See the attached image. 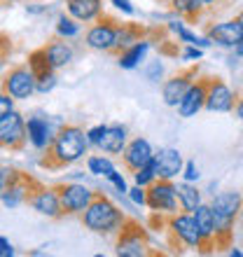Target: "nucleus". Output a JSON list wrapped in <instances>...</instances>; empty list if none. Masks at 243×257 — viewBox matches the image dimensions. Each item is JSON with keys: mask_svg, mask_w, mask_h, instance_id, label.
Instances as JSON below:
<instances>
[{"mask_svg": "<svg viewBox=\"0 0 243 257\" xmlns=\"http://www.w3.org/2000/svg\"><path fill=\"white\" fill-rule=\"evenodd\" d=\"M87 148L89 138L84 134V128L80 124H63L52 136V141L47 143L38 164L45 171H63L68 166H73L75 162H80L87 155Z\"/></svg>", "mask_w": 243, "mask_h": 257, "instance_id": "f257e3e1", "label": "nucleus"}, {"mask_svg": "<svg viewBox=\"0 0 243 257\" xmlns=\"http://www.w3.org/2000/svg\"><path fill=\"white\" fill-rule=\"evenodd\" d=\"M215 217V252L229 250L234 243V227L243 208V196L238 192H220L210 201Z\"/></svg>", "mask_w": 243, "mask_h": 257, "instance_id": "f03ea898", "label": "nucleus"}, {"mask_svg": "<svg viewBox=\"0 0 243 257\" xmlns=\"http://www.w3.org/2000/svg\"><path fill=\"white\" fill-rule=\"evenodd\" d=\"M124 217L127 215L117 208L115 203L110 201L108 196L103 194V192L94 190L91 203H89L87 210L80 215V220H82V224H84L89 231L101 234V236H112V234L119 231Z\"/></svg>", "mask_w": 243, "mask_h": 257, "instance_id": "7ed1b4c3", "label": "nucleus"}, {"mask_svg": "<svg viewBox=\"0 0 243 257\" xmlns=\"http://www.w3.org/2000/svg\"><path fill=\"white\" fill-rule=\"evenodd\" d=\"M115 252L122 257H145L157 255L150 250V231L136 217H124L119 231L115 234Z\"/></svg>", "mask_w": 243, "mask_h": 257, "instance_id": "20e7f679", "label": "nucleus"}, {"mask_svg": "<svg viewBox=\"0 0 243 257\" xmlns=\"http://www.w3.org/2000/svg\"><path fill=\"white\" fill-rule=\"evenodd\" d=\"M164 231H166L169 245L173 250L182 252L185 248H194V250L199 248V227H196L194 213H187V210L171 213Z\"/></svg>", "mask_w": 243, "mask_h": 257, "instance_id": "39448f33", "label": "nucleus"}, {"mask_svg": "<svg viewBox=\"0 0 243 257\" xmlns=\"http://www.w3.org/2000/svg\"><path fill=\"white\" fill-rule=\"evenodd\" d=\"M122 21L112 14L103 12L96 21H91V26L87 28V35H84V42L87 47L96 49V52H112L117 42V33H119Z\"/></svg>", "mask_w": 243, "mask_h": 257, "instance_id": "423d86ee", "label": "nucleus"}, {"mask_svg": "<svg viewBox=\"0 0 243 257\" xmlns=\"http://www.w3.org/2000/svg\"><path fill=\"white\" fill-rule=\"evenodd\" d=\"M0 91L10 94L12 98H28L38 91V80L28 63H14L0 77Z\"/></svg>", "mask_w": 243, "mask_h": 257, "instance_id": "0eeeda50", "label": "nucleus"}, {"mask_svg": "<svg viewBox=\"0 0 243 257\" xmlns=\"http://www.w3.org/2000/svg\"><path fill=\"white\" fill-rule=\"evenodd\" d=\"M145 206L157 213H178L180 201H178L176 183L169 178H157L145 187Z\"/></svg>", "mask_w": 243, "mask_h": 257, "instance_id": "6e6552de", "label": "nucleus"}, {"mask_svg": "<svg viewBox=\"0 0 243 257\" xmlns=\"http://www.w3.org/2000/svg\"><path fill=\"white\" fill-rule=\"evenodd\" d=\"M38 178H33L26 171L19 169H10V176H7L5 190L0 194V201L5 203L7 208H17L21 203H28V196L33 194V190L38 187Z\"/></svg>", "mask_w": 243, "mask_h": 257, "instance_id": "1a4fd4ad", "label": "nucleus"}, {"mask_svg": "<svg viewBox=\"0 0 243 257\" xmlns=\"http://www.w3.org/2000/svg\"><path fill=\"white\" fill-rule=\"evenodd\" d=\"M54 190L59 194L63 217H80L91 203V196H94V190H89V187L77 183H59L54 185Z\"/></svg>", "mask_w": 243, "mask_h": 257, "instance_id": "9d476101", "label": "nucleus"}, {"mask_svg": "<svg viewBox=\"0 0 243 257\" xmlns=\"http://www.w3.org/2000/svg\"><path fill=\"white\" fill-rule=\"evenodd\" d=\"M26 141H28V128L21 112L12 110L10 115L0 117V150L21 152L26 148Z\"/></svg>", "mask_w": 243, "mask_h": 257, "instance_id": "9b49d317", "label": "nucleus"}, {"mask_svg": "<svg viewBox=\"0 0 243 257\" xmlns=\"http://www.w3.org/2000/svg\"><path fill=\"white\" fill-rule=\"evenodd\" d=\"M199 66H187L182 68V70H178L176 75H171L169 80L162 84V98L166 105H171V108H178V103L182 101V96L187 94V89L192 87L196 82V77H199Z\"/></svg>", "mask_w": 243, "mask_h": 257, "instance_id": "f8f14e48", "label": "nucleus"}, {"mask_svg": "<svg viewBox=\"0 0 243 257\" xmlns=\"http://www.w3.org/2000/svg\"><path fill=\"white\" fill-rule=\"evenodd\" d=\"M238 96L229 89V84L217 77L208 75V87H206V110L210 112H234Z\"/></svg>", "mask_w": 243, "mask_h": 257, "instance_id": "ddd939ff", "label": "nucleus"}, {"mask_svg": "<svg viewBox=\"0 0 243 257\" xmlns=\"http://www.w3.org/2000/svg\"><path fill=\"white\" fill-rule=\"evenodd\" d=\"M192 213H194L196 227H199V248H196V252H201V255L215 252V217H213L210 203H199Z\"/></svg>", "mask_w": 243, "mask_h": 257, "instance_id": "4468645a", "label": "nucleus"}, {"mask_svg": "<svg viewBox=\"0 0 243 257\" xmlns=\"http://www.w3.org/2000/svg\"><path fill=\"white\" fill-rule=\"evenodd\" d=\"M28 206L33 210H38L40 215H47L52 220H61V203H59V194H56L54 185L47 187L45 183H38V187L33 190V194L28 196Z\"/></svg>", "mask_w": 243, "mask_h": 257, "instance_id": "2eb2a0df", "label": "nucleus"}, {"mask_svg": "<svg viewBox=\"0 0 243 257\" xmlns=\"http://www.w3.org/2000/svg\"><path fill=\"white\" fill-rule=\"evenodd\" d=\"M203 33L210 42H215L220 47H236L238 42L243 40V24L241 19H229V21H220L213 26H206Z\"/></svg>", "mask_w": 243, "mask_h": 257, "instance_id": "dca6fc26", "label": "nucleus"}, {"mask_svg": "<svg viewBox=\"0 0 243 257\" xmlns=\"http://www.w3.org/2000/svg\"><path fill=\"white\" fill-rule=\"evenodd\" d=\"M206 87H208V75H199L194 84L187 89V94L182 96V101L178 103V115L187 119L206 108Z\"/></svg>", "mask_w": 243, "mask_h": 257, "instance_id": "f3484780", "label": "nucleus"}, {"mask_svg": "<svg viewBox=\"0 0 243 257\" xmlns=\"http://www.w3.org/2000/svg\"><path fill=\"white\" fill-rule=\"evenodd\" d=\"M152 157H155V150H152L150 141H145L141 136L134 138L131 143H127V148L122 150V164H124V169H127L129 173H136V171L141 169V166H145Z\"/></svg>", "mask_w": 243, "mask_h": 257, "instance_id": "a211bd4d", "label": "nucleus"}, {"mask_svg": "<svg viewBox=\"0 0 243 257\" xmlns=\"http://www.w3.org/2000/svg\"><path fill=\"white\" fill-rule=\"evenodd\" d=\"M169 10L185 24H206L208 10L201 0H169Z\"/></svg>", "mask_w": 243, "mask_h": 257, "instance_id": "6ab92c4d", "label": "nucleus"}, {"mask_svg": "<svg viewBox=\"0 0 243 257\" xmlns=\"http://www.w3.org/2000/svg\"><path fill=\"white\" fill-rule=\"evenodd\" d=\"M145 38H150V28L143 26V24H134V21H122L119 26V33H117V42H115V49L110 52L112 56H119L124 49H129L131 45H136V42L145 40Z\"/></svg>", "mask_w": 243, "mask_h": 257, "instance_id": "aec40b11", "label": "nucleus"}, {"mask_svg": "<svg viewBox=\"0 0 243 257\" xmlns=\"http://www.w3.org/2000/svg\"><path fill=\"white\" fill-rule=\"evenodd\" d=\"M155 159H157V173H159V178L173 180L178 173H182L185 164H182V155L176 148H162L159 152H155Z\"/></svg>", "mask_w": 243, "mask_h": 257, "instance_id": "412c9836", "label": "nucleus"}, {"mask_svg": "<svg viewBox=\"0 0 243 257\" xmlns=\"http://www.w3.org/2000/svg\"><path fill=\"white\" fill-rule=\"evenodd\" d=\"M66 10L82 24H91L103 14V0H66Z\"/></svg>", "mask_w": 243, "mask_h": 257, "instance_id": "4be33fe9", "label": "nucleus"}, {"mask_svg": "<svg viewBox=\"0 0 243 257\" xmlns=\"http://www.w3.org/2000/svg\"><path fill=\"white\" fill-rule=\"evenodd\" d=\"M96 148L103 150V152H108V155H122V150L127 148V128L122 126V124L108 126Z\"/></svg>", "mask_w": 243, "mask_h": 257, "instance_id": "5701e85b", "label": "nucleus"}, {"mask_svg": "<svg viewBox=\"0 0 243 257\" xmlns=\"http://www.w3.org/2000/svg\"><path fill=\"white\" fill-rule=\"evenodd\" d=\"M45 49H47V56H49V61H52L54 68H63L73 61V47H70L61 35L52 38V40L45 45Z\"/></svg>", "mask_w": 243, "mask_h": 257, "instance_id": "b1692460", "label": "nucleus"}, {"mask_svg": "<svg viewBox=\"0 0 243 257\" xmlns=\"http://www.w3.org/2000/svg\"><path fill=\"white\" fill-rule=\"evenodd\" d=\"M26 63L31 66V70H33V75H35V80H38V82L52 77V75H54V70H56V68L52 66V61H49L45 45H42V47H38V49H33V52L28 54V61Z\"/></svg>", "mask_w": 243, "mask_h": 257, "instance_id": "393cba45", "label": "nucleus"}, {"mask_svg": "<svg viewBox=\"0 0 243 257\" xmlns=\"http://www.w3.org/2000/svg\"><path fill=\"white\" fill-rule=\"evenodd\" d=\"M150 45H152V40H150V38H145V40L136 42V45H131L129 49H124V52L117 56V63H119V68H124V70H131V68H136L138 63L143 61V59H145Z\"/></svg>", "mask_w": 243, "mask_h": 257, "instance_id": "a878e982", "label": "nucleus"}, {"mask_svg": "<svg viewBox=\"0 0 243 257\" xmlns=\"http://www.w3.org/2000/svg\"><path fill=\"white\" fill-rule=\"evenodd\" d=\"M26 128H28V138L33 143L35 148H47V143L52 141V136H49V124L40 117H31L26 122Z\"/></svg>", "mask_w": 243, "mask_h": 257, "instance_id": "bb28decb", "label": "nucleus"}, {"mask_svg": "<svg viewBox=\"0 0 243 257\" xmlns=\"http://www.w3.org/2000/svg\"><path fill=\"white\" fill-rule=\"evenodd\" d=\"M171 31V33L178 38V42H185V45H196V47H208V45H213V42L208 40V38H196V33H192L185 24H182V19L178 21H169V26H166Z\"/></svg>", "mask_w": 243, "mask_h": 257, "instance_id": "cd10ccee", "label": "nucleus"}, {"mask_svg": "<svg viewBox=\"0 0 243 257\" xmlns=\"http://www.w3.org/2000/svg\"><path fill=\"white\" fill-rule=\"evenodd\" d=\"M176 192H178V201H180V210H187V213H192V210L201 203V192L196 190L192 183H178L176 185Z\"/></svg>", "mask_w": 243, "mask_h": 257, "instance_id": "c85d7f7f", "label": "nucleus"}, {"mask_svg": "<svg viewBox=\"0 0 243 257\" xmlns=\"http://www.w3.org/2000/svg\"><path fill=\"white\" fill-rule=\"evenodd\" d=\"M134 178H136V185H141V187H148L152 180H157L159 178V173H157V159L152 157L145 166H141V169L134 173Z\"/></svg>", "mask_w": 243, "mask_h": 257, "instance_id": "c756f323", "label": "nucleus"}, {"mask_svg": "<svg viewBox=\"0 0 243 257\" xmlns=\"http://www.w3.org/2000/svg\"><path fill=\"white\" fill-rule=\"evenodd\" d=\"M80 33V21L75 19V17H59L56 21V35L61 38H75V35Z\"/></svg>", "mask_w": 243, "mask_h": 257, "instance_id": "7c9ffc66", "label": "nucleus"}, {"mask_svg": "<svg viewBox=\"0 0 243 257\" xmlns=\"http://www.w3.org/2000/svg\"><path fill=\"white\" fill-rule=\"evenodd\" d=\"M87 166H89V173H94V176H105V178L115 171V164L110 162V159H105V157H89Z\"/></svg>", "mask_w": 243, "mask_h": 257, "instance_id": "2f4dec72", "label": "nucleus"}, {"mask_svg": "<svg viewBox=\"0 0 243 257\" xmlns=\"http://www.w3.org/2000/svg\"><path fill=\"white\" fill-rule=\"evenodd\" d=\"M201 3L206 5V10H208V17H213V14H220L222 10H227L234 0H201Z\"/></svg>", "mask_w": 243, "mask_h": 257, "instance_id": "473e14b6", "label": "nucleus"}, {"mask_svg": "<svg viewBox=\"0 0 243 257\" xmlns=\"http://www.w3.org/2000/svg\"><path fill=\"white\" fill-rule=\"evenodd\" d=\"M14 101L17 98H12L10 94H5V91H0V117H5V115H10L14 110Z\"/></svg>", "mask_w": 243, "mask_h": 257, "instance_id": "72a5a7b5", "label": "nucleus"}, {"mask_svg": "<svg viewBox=\"0 0 243 257\" xmlns=\"http://www.w3.org/2000/svg\"><path fill=\"white\" fill-rule=\"evenodd\" d=\"M182 176H185V180L187 183H194V180H199V169H196L194 162H187L185 166H182Z\"/></svg>", "mask_w": 243, "mask_h": 257, "instance_id": "f704fd0d", "label": "nucleus"}, {"mask_svg": "<svg viewBox=\"0 0 243 257\" xmlns=\"http://www.w3.org/2000/svg\"><path fill=\"white\" fill-rule=\"evenodd\" d=\"M105 124H98V126H94L91 131H87V138H89V145H98V141L103 138V134H105Z\"/></svg>", "mask_w": 243, "mask_h": 257, "instance_id": "c9c22d12", "label": "nucleus"}, {"mask_svg": "<svg viewBox=\"0 0 243 257\" xmlns=\"http://www.w3.org/2000/svg\"><path fill=\"white\" fill-rule=\"evenodd\" d=\"M129 196H131V201L134 203H145V187H141V185H136V187H131L129 190Z\"/></svg>", "mask_w": 243, "mask_h": 257, "instance_id": "e433bc0d", "label": "nucleus"}, {"mask_svg": "<svg viewBox=\"0 0 243 257\" xmlns=\"http://www.w3.org/2000/svg\"><path fill=\"white\" fill-rule=\"evenodd\" d=\"M108 180H110L112 185H115L117 190H119V194H122V192H129V190H127V183H124V178H122L119 173H117V171H112V173H110Z\"/></svg>", "mask_w": 243, "mask_h": 257, "instance_id": "4c0bfd02", "label": "nucleus"}, {"mask_svg": "<svg viewBox=\"0 0 243 257\" xmlns=\"http://www.w3.org/2000/svg\"><path fill=\"white\" fill-rule=\"evenodd\" d=\"M162 73H164V66L159 61L157 63H152V66L148 68V80H152V82H157L159 77H162Z\"/></svg>", "mask_w": 243, "mask_h": 257, "instance_id": "58836bf2", "label": "nucleus"}, {"mask_svg": "<svg viewBox=\"0 0 243 257\" xmlns=\"http://www.w3.org/2000/svg\"><path fill=\"white\" fill-rule=\"evenodd\" d=\"M201 56H203V52H201V47H196V45H189V49L182 52V59H189V61H192V59H201Z\"/></svg>", "mask_w": 243, "mask_h": 257, "instance_id": "ea45409f", "label": "nucleus"}, {"mask_svg": "<svg viewBox=\"0 0 243 257\" xmlns=\"http://www.w3.org/2000/svg\"><path fill=\"white\" fill-rule=\"evenodd\" d=\"M12 255H14V248L10 245V241L0 236V257H12Z\"/></svg>", "mask_w": 243, "mask_h": 257, "instance_id": "a19ab883", "label": "nucleus"}, {"mask_svg": "<svg viewBox=\"0 0 243 257\" xmlns=\"http://www.w3.org/2000/svg\"><path fill=\"white\" fill-rule=\"evenodd\" d=\"M112 5H115L117 10H122V12H127V14H134V5H131L129 0H112Z\"/></svg>", "mask_w": 243, "mask_h": 257, "instance_id": "79ce46f5", "label": "nucleus"}, {"mask_svg": "<svg viewBox=\"0 0 243 257\" xmlns=\"http://www.w3.org/2000/svg\"><path fill=\"white\" fill-rule=\"evenodd\" d=\"M7 176H10V166H0V194H3V190H5Z\"/></svg>", "mask_w": 243, "mask_h": 257, "instance_id": "37998d69", "label": "nucleus"}, {"mask_svg": "<svg viewBox=\"0 0 243 257\" xmlns=\"http://www.w3.org/2000/svg\"><path fill=\"white\" fill-rule=\"evenodd\" d=\"M234 112H236V117L243 122V94L238 96V101H236V108H234Z\"/></svg>", "mask_w": 243, "mask_h": 257, "instance_id": "c03bdc74", "label": "nucleus"}, {"mask_svg": "<svg viewBox=\"0 0 243 257\" xmlns=\"http://www.w3.org/2000/svg\"><path fill=\"white\" fill-rule=\"evenodd\" d=\"M234 54H236V56H238V59H243V40H241V42H238L236 47H234Z\"/></svg>", "mask_w": 243, "mask_h": 257, "instance_id": "a18cd8bd", "label": "nucleus"}, {"mask_svg": "<svg viewBox=\"0 0 243 257\" xmlns=\"http://www.w3.org/2000/svg\"><path fill=\"white\" fill-rule=\"evenodd\" d=\"M227 252H229V255H231V257H241V255H243V252H241V250H234V248H231V250H227Z\"/></svg>", "mask_w": 243, "mask_h": 257, "instance_id": "49530a36", "label": "nucleus"}, {"mask_svg": "<svg viewBox=\"0 0 243 257\" xmlns=\"http://www.w3.org/2000/svg\"><path fill=\"white\" fill-rule=\"evenodd\" d=\"M238 222L243 224V208H241V213H238Z\"/></svg>", "mask_w": 243, "mask_h": 257, "instance_id": "de8ad7c7", "label": "nucleus"}, {"mask_svg": "<svg viewBox=\"0 0 243 257\" xmlns=\"http://www.w3.org/2000/svg\"><path fill=\"white\" fill-rule=\"evenodd\" d=\"M238 19H241V24H243V10H241V12H238Z\"/></svg>", "mask_w": 243, "mask_h": 257, "instance_id": "09e8293b", "label": "nucleus"}, {"mask_svg": "<svg viewBox=\"0 0 243 257\" xmlns=\"http://www.w3.org/2000/svg\"><path fill=\"white\" fill-rule=\"evenodd\" d=\"M159 3H164V5H169V0H159Z\"/></svg>", "mask_w": 243, "mask_h": 257, "instance_id": "8fccbe9b", "label": "nucleus"}, {"mask_svg": "<svg viewBox=\"0 0 243 257\" xmlns=\"http://www.w3.org/2000/svg\"><path fill=\"white\" fill-rule=\"evenodd\" d=\"M3 66H5V61H0V68H3Z\"/></svg>", "mask_w": 243, "mask_h": 257, "instance_id": "3c124183", "label": "nucleus"}, {"mask_svg": "<svg viewBox=\"0 0 243 257\" xmlns=\"http://www.w3.org/2000/svg\"><path fill=\"white\" fill-rule=\"evenodd\" d=\"M10 3H12V0H10Z\"/></svg>", "mask_w": 243, "mask_h": 257, "instance_id": "603ef678", "label": "nucleus"}]
</instances>
